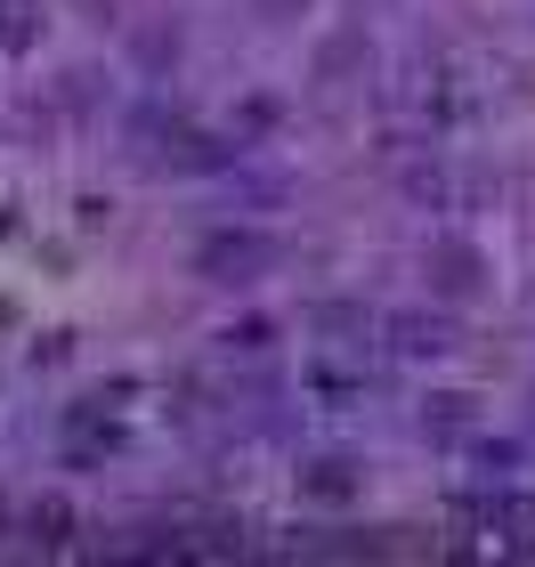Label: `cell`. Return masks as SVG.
Masks as SVG:
<instances>
[{
  "mask_svg": "<svg viewBox=\"0 0 535 567\" xmlns=\"http://www.w3.org/2000/svg\"><path fill=\"white\" fill-rule=\"evenodd\" d=\"M276 341V324L268 317H244V324H227V349H236V357H260Z\"/></svg>",
  "mask_w": 535,
  "mask_h": 567,
  "instance_id": "obj_5",
  "label": "cell"
},
{
  "mask_svg": "<svg viewBox=\"0 0 535 567\" xmlns=\"http://www.w3.org/2000/svg\"><path fill=\"white\" fill-rule=\"evenodd\" d=\"M390 341H398L405 357H446V349H454V324H446V317H390Z\"/></svg>",
  "mask_w": 535,
  "mask_h": 567,
  "instance_id": "obj_3",
  "label": "cell"
},
{
  "mask_svg": "<svg viewBox=\"0 0 535 567\" xmlns=\"http://www.w3.org/2000/svg\"><path fill=\"white\" fill-rule=\"evenodd\" d=\"M300 495H317V503H349V495H357V462H341V454L309 462V471H300Z\"/></svg>",
  "mask_w": 535,
  "mask_h": 567,
  "instance_id": "obj_4",
  "label": "cell"
},
{
  "mask_svg": "<svg viewBox=\"0 0 535 567\" xmlns=\"http://www.w3.org/2000/svg\"><path fill=\"white\" fill-rule=\"evenodd\" d=\"M422 268H430V292H446V300H471L479 284H487L479 251H471V244H454V236H446V244H430V260H422Z\"/></svg>",
  "mask_w": 535,
  "mask_h": 567,
  "instance_id": "obj_2",
  "label": "cell"
},
{
  "mask_svg": "<svg viewBox=\"0 0 535 567\" xmlns=\"http://www.w3.org/2000/svg\"><path fill=\"white\" fill-rule=\"evenodd\" d=\"M0 41H9V49L33 41V0H0Z\"/></svg>",
  "mask_w": 535,
  "mask_h": 567,
  "instance_id": "obj_6",
  "label": "cell"
},
{
  "mask_svg": "<svg viewBox=\"0 0 535 567\" xmlns=\"http://www.w3.org/2000/svg\"><path fill=\"white\" fill-rule=\"evenodd\" d=\"M195 268L212 284H251V276L276 268V236H260V227H212L195 244Z\"/></svg>",
  "mask_w": 535,
  "mask_h": 567,
  "instance_id": "obj_1",
  "label": "cell"
}]
</instances>
